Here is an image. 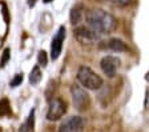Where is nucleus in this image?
Instances as JSON below:
<instances>
[{
  "label": "nucleus",
  "mask_w": 149,
  "mask_h": 132,
  "mask_svg": "<svg viewBox=\"0 0 149 132\" xmlns=\"http://www.w3.org/2000/svg\"><path fill=\"white\" fill-rule=\"evenodd\" d=\"M85 22L88 27L96 31L97 34H109L115 29L116 27V19L111 13L102 10H91L85 13Z\"/></svg>",
  "instance_id": "f257e3e1"
},
{
  "label": "nucleus",
  "mask_w": 149,
  "mask_h": 132,
  "mask_svg": "<svg viewBox=\"0 0 149 132\" xmlns=\"http://www.w3.org/2000/svg\"><path fill=\"white\" fill-rule=\"evenodd\" d=\"M9 112H11V111H9V108H8V101L3 100L0 103V116L4 115V113H9Z\"/></svg>",
  "instance_id": "f3484780"
},
{
  "label": "nucleus",
  "mask_w": 149,
  "mask_h": 132,
  "mask_svg": "<svg viewBox=\"0 0 149 132\" xmlns=\"http://www.w3.org/2000/svg\"><path fill=\"white\" fill-rule=\"evenodd\" d=\"M40 80H41V71L39 68V66H36L32 68L31 73H29V83L32 85H36L40 83Z\"/></svg>",
  "instance_id": "9b49d317"
},
{
  "label": "nucleus",
  "mask_w": 149,
  "mask_h": 132,
  "mask_svg": "<svg viewBox=\"0 0 149 132\" xmlns=\"http://www.w3.org/2000/svg\"><path fill=\"white\" fill-rule=\"evenodd\" d=\"M108 3L113 4L116 7H125L130 3V0H108Z\"/></svg>",
  "instance_id": "2eb2a0df"
},
{
  "label": "nucleus",
  "mask_w": 149,
  "mask_h": 132,
  "mask_svg": "<svg viewBox=\"0 0 149 132\" xmlns=\"http://www.w3.org/2000/svg\"><path fill=\"white\" fill-rule=\"evenodd\" d=\"M52 0H44V3H51Z\"/></svg>",
  "instance_id": "aec40b11"
},
{
  "label": "nucleus",
  "mask_w": 149,
  "mask_h": 132,
  "mask_svg": "<svg viewBox=\"0 0 149 132\" xmlns=\"http://www.w3.org/2000/svg\"><path fill=\"white\" fill-rule=\"evenodd\" d=\"M23 82V75L22 73H17V75H15V78L11 80V87H17V85H20Z\"/></svg>",
  "instance_id": "dca6fc26"
},
{
  "label": "nucleus",
  "mask_w": 149,
  "mask_h": 132,
  "mask_svg": "<svg viewBox=\"0 0 149 132\" xmlns=\"http://www.w3.org/2000/svg\"><path fill=\"white\" fill-rule=\"evenodd\" d=\"M28 4H29V6H33V4H35V0H29V1H28Z\"/></svg>",
  "instance_id": "a211bd4d"
},
{
  "label": "nucleus",
  "mask_w": 149,
  "mask_h": 132,
  "mask_svg": "<svg viewBox=\"0 0 149 132\" xmlns=\"http://www.w3.org/2000/svg\"><path fill=\"white\" fill-rule=\"evenodd\" d=\"M64 39H65V28L60 27L57 34L55 35V38L52 39V44H51V57L53 60H56L60 56V54H61Z\"/></svg>",
  "instance_id": "6e6552de"
},
{
  "label": "nucleus",
  "mask_w": 149,
  "mask_h": 132,
  "mask_svg": "<svg viewBox=\"0 0 149 132\" xmlns=\"http://www.w3.org/2000/svg\"><path fill=\"white\" fill-rule=\"evenodd\" d=\"M67 112V104L64 100H61L60 98H56L53 100H51L49 107H48V112H47V119L51 122L59 120L60 117H63V115Z\"/></svg>",
  "instance_id": "39448f33"
},
{
  "label": "nucleus",
  "mask_w": 149,
  "mask_h": 132,
  "mask_svg": "<svg viewBox=\"0 0 149 132\" xmlns=\"http://www.w3.org/2000/svg\"><path fill=\"white\" fill-rule=\"evenodd\" d=\"M77 80L87 89H100L102 85V79L93 72L89 67H80L77 71Z\"/></svg>",
  "instance_id": "f03ea898"
},
{
  "label": "nucleus",
  "mask_w": 149,
  "mask_h": 132,
  "mask_svg": "<svg viewBox=\"0 0 149 132\" xmlns=\"http://www.w3.org/2000/svg\"><path fill=\"white\" fill-rule=\"evenodd\" d=\"M84 128V120L80 116H71L61 123L59 132H81Z\"/></svg>",
  "instance_id": "0eeeda50"
},
{
  "label": "nucleus",
  "mask_w": 149,
  "mask_h": 132,
  "mask_svg": "<svg viewBox=\"0 0 149 132\" xmlns=\"http://www.w3.org/2000/svg\"><path fill=\"white\" fill-rule=\"evenodd\" d=\"M107 47H108L109 50L115 51V52H127V51L129 50L127 44L123 40H120V39H111V40L107 43Z\"/></svg>",
  "instance_id": "9d476101"
},
{
  "label": "nucleus",
  "mask_w": 149,
  "mask_h": 132,
  "mask_svg": "<svg viewBox=\"0 0 149 132\" xmlns=\"http://www.w3.org/2000/svg\"><path fill=\"white\" fill-rule=\"evenodd\" d=\"M37 61H39V64H40V66H43V67L47 66V63H48V57H47V52H45V51H40V52H39Z\"/></svg>",
  "instance_id": "ddd939ff"
},
{
  "label": "nucleus",
  "mask_w": 149,
  "mask_h": 132,
  "mask_svg": "<svg viewBox=\"0 0 149 132\" xmlns=\"http://www.w3.org/2000/svg\"><path fill=\"white\" fill-rule=\"evenodd\" d=\"M71 92H72V99H73V104H74V107H76V110H79V111L88 110V107H89V104H91V99H89L88 92L83 87L76 85V84L72 85Z\"/></svg>",
  "instance_id": "20e7f679"
},
{
  "label": "nucleus",
  "mask_w": 149,
  "mask_h": 132,
  "mask_svg": "<svg viewBox=\"0 0 149 132\" xmlns=\"http://www.w3.org/2000/svg\"><path fill=\"white\" fill-rule=\"evenodd\" d=\"M9 52H11V51H9V48H6V50H4L3 56H1V61H0V66H1V67L6 66L7 61H8L9 57H11V54H9Z\"/></svg>",
  "instance_id": "4468645a"
},
{
  "label": "nucleus",
  "mask_w": 149,
  "mask_h": 132,
  "mask_svg": "<svg viewBox=\"0 0 149 132\" xmlns=\"http://www.w3.org/2000/svg\"><path fill=\"white\" fill-rule=\"evenodd\" d=\"M84 16H85V12H84V7L81 4L79 6H74L71 11V23L73 25L79 24L81 23V20L84 19Z\"/></svg>",
  "instance_id": "1a4fd4ad"
},
{
  "label": "nucleus",
  "mask_w": 149,
  "mask_h": 132,
  "mask_svg": "<svg viewBox=\"0 0 149 132\" xmlns=\"http://www.w3.org/2000/svg\"><path fill=\"white\" fill-rule=\"evenodd\" d=\"M74 38L81 45L85 47H92L95 44H97L100 41V36L96 31H93L89 27H79L74 29Z\"/></svg>",
  "instance_id": "7ed1b4c3"
},
{
  "label": "nucleus",
  "mask_w": 149,
  "mask_h": 132,
  "mask_svg": "<svg viewBox=\"0 0 149 132\" xmlns=\"http://www.w3.org/2000/svg\"><path fill=\"white\" fill-rule=\"evenodd\" d=\"M145 79H146V80H148V82H149V72H148V73H146V76H145Z\"/></svg>",
  "instance_id": "6ab92c4d"
},
{
  "label": "nucleus",
  "mask_w": 149,
  "mask_h": 132,
  "mask_svg": "<svg viewBox=\"0 0 149 132\" xmlns=\"http://www.w3.org/2000/svg\"><path fill=\"white\" fill-rule=\"evenodd\" d=\"M100 67H101L102 72L105 73L108 78H113L117 72L118 67H120V59L116 56H112V55H108V56H104L100 61Z\"/></svg>",
  "instance_id": "423d86ee"
},
{
  "label": "nucleus",
  "mask_w": 149,
  "mask_h": 132,
  "mask_svg": "<svg viewBox=\"0 0 149 132\" xmlns=\"http://www.w3.org/2000/svg\"><path fill=\"white\" fill-rule=\"evenodd\" d=\"M33 124H35V111L32 110L31 113H29V116H28L27 122L24 123V126L20 128V131L23 132H31L33 129Z\"/></svg>",
  "instance_id": "f8f14e48"
}]
</instances>
